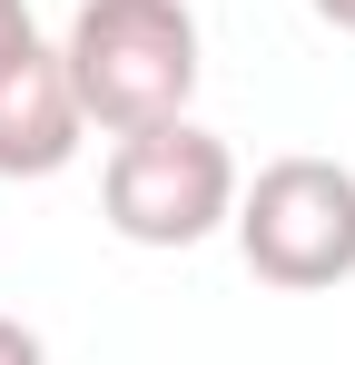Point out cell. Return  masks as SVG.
<instances>
[{
  "label": "cell",
  "mask_w": 355,
  "mask_h": 365,
  "mask_svg": "<svg viewBox=\"0 0 355 365\" xmlns=\"http://www.w3.org/2000/svg\"><path fill=\"white\" fill-rule=\"evenodd\" d=\"M69 89L89 128H158V119H187L197 99V10L187 0H79L69 10Z\"/></svg>",
  "instance_id": "1"
},
{
  "label": "cell",
  "mask_w": 355,
  "mask_h": 365,
  "mask_svg": "<svg viewBox=\"0 0 355 365\" xmlns=\"http://www.w3.org/2000/svg\"><path fill=\"white\" fill-rule=\"evenodd\" d=\"M237 148L197 119H158V128H128L99 168V207L128 247H197L237 217Z\"/></svg>",
  "instance_id": "2"
},
{
  "label": "cell",
  "mask_w": 355,
  "mask_h": 365,
  "mask_svg": "<svg viewBox=\"0 0 355 365\" xmlns=\"http://www.w3.org/2000/svg\"><path fill=\"white\" fill-rule=\"evenodd\" d=\"M227 227H237V257L267 287H287V297L346 287L355 277V168H336V158H267L237 187Z\"/></svg>",
  "instance_id": "3"
},
{
  "label": "cell",
  "mask_w": 355,
  "mask_h": 365,
  "mask_svg": "<svg viewBox=\"0 0 355 365\" xmlns=\"http://www.w3.org/2000/svg\"><path fill=\"white\" fill-rule=\"evenodd\" d=\"M89 138V109L69 89V60L59 50H20L0 60V178H59Z\"/></svg>",
  "instance_id": "4"
},
{
  "label": "cell",
  "mask_w": 355,
  "mask_h": 365,
  "mask_svg": "<svg viewBox=\"0 0 355 365\" xmlns=\"http://www.w3.org/2000/svg\"><path fill=\"white\" fill-rule=\"evenodd\" d=\"M0 365H50V346H40L20 316H0Z\"/></svg>",
  "instance_id": "5"
},
{
  "label": "cell",
  "mask_w": 355,
  "mask_h": 365,
  "mask_svg": "<svg viewBox=\"0 0 355 365\" xmlns=\"http://www.w3.org/2000/svg\"><path fill=\"white\" fill-rule=\"evenodd\" d=\"M40 30H30V0H0V60H20Z\"/></svg>",
  "instance_id": "6"
},
{
  "label": "cell",
  "mask_w": 355,
  "mask_h": 365,
  "mask_svg": "<svg viewBox=\"0 0 355 365\" xmlns=\"http://www.w3.org/2000/svg\"><path fill=\"white\" fill-rule=\"evenodd\" d=\"M306 10H316L326 30H346V40H355V0H306Z\"/></svg>",
  "instance_id": "7"
}]
</instances>
